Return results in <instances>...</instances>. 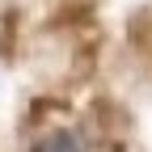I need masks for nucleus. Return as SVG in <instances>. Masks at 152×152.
I'll return each instance as SVG.
<instances>
[{"mask_svg": "<svg viewBox=\"0 0 152 152\" xmlns=\"http://www.w3.org/2000/svg\"><path fill=\"white\" fill-rule=\"evenodd\" d=\"M30 152H85V140L76 131H68V127H55L47 135H38L30 144Z\"/></svg>", "mask_w": 152, "mask_h": 152, "instance_id": "obj_1", "label": "nucleus"}]
</instances>
